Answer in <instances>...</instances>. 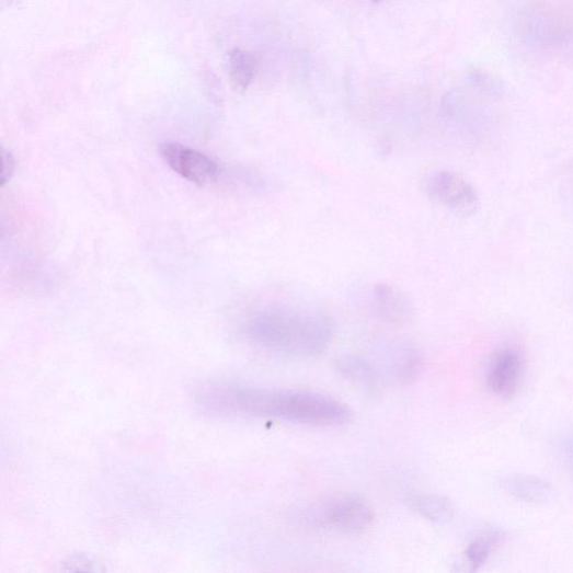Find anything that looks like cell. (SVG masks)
Returning a JSON list of instances; mask_svg holds the SVG:
<instances>
[{
	"mask_svg": "<svg viewBox=\"0 0 573 573\" xmlns=\"http://www.w3.org/2000/svg\"><path fill=\"white\" fill-rule=\"evenodd\" d=\"M213 401L216 412L226 415L273 419L314 427H340L352 421V411L344 403L300 390L219 385Z\"/></svg>",
	"mask_w": 573,
	"mask_h": 573,
	"instance_id": "6da1fadb",
	"label": "cell"
},
{
	"mask_svg": "<svg viewBox=\"0 0 573 573\" xmlns=\"http://www.w3.org/2000/svg\"><path fill=\"white\" fill-rule=\"evenodd\" d=\"M244 334L260 347L309 357L330 346L335 323L321 311L278 303L257 310L245 323Z\"/></svg>",
	"mask_w": 573,
	"mask_h": 573,
	"instance_id": "7a4b0ae2",
	"label": "cell"
},
{
	"mask_svg": "<svg viewBox=\"0 0 573 573\" xmlns=\"http://www.w3.org/2000/svg\"><path fill=\"white\" fill-rule=\"evenodd\" d=\"M299 517L310 528L358 534L370 528L375 513L362 497L342 495L310 505L300 511Z\"/></svg>",
	"mask_w": 573,
	"mask_h": 573,
	"instance_id": "3957f363",
	"label": "cell"
},
{
	"mask_svg": "<svg viewBox=\"0 0 573 573\" xmlns=\"http://www.w3.org/2000/svg\"><path fill=\"white\" fill-rule=\"evenodd\" d=\"M426 188L434 200L450 211L462 216H472L478 211L480 195L477 187L457 173L436 172L428 177Z\"/></svg>",
	"mask_w": 573,
	"mask_h": 573,
	"instance_id": "277c9868",
	"label": "cell"
},
{
	"mask_svg": "<svg viewBox=\"0 0 573 573\" xmlns=\"http://www.w3.org/2000/svg\"><path fill=\"white\" fill-rule=\"evenodd\" d=\"M165 163L180 176L196 185L216 180L219 168L204 153L177 142H165L160 147Z\"/></svg>",
	"mask_w": 573,
	"mask_h": 573,
	"instance_id": "5b68a950",
	"label": "cell"
},
{
	"mask_svg": "<svg viewBox=\"0 0 573 573\" xmlns=\"http://www.w3.org/2000/svg\"><path fill=\"white\" fill-rule=\"evenodd\" d=\"M525 358L517 349L506 347L493 354L486 370L489 390L502 398H512L525 377Z\"/></svg>",
	"mask_w": 573,
	"mask_h": 573,
	"instance_id": "8992f818",
	"label": "cell"
},
{
	"mask_svg": "<svg viewBox=\"0 0 573 573\" xmlns=\"http://www.w3.org/2000/svg\"><path fill=\"white\" fill-rule=\"evenodd\" d=\"M381 357L386 379H391L397 385L410 383L420 376L423 368L421 354L408 345H390Z\"/></svg>",
	"mask_w": 573,
	"mask_h": 573,
	"instance_id": "52a82bcc",
	"label": "cell"
},
{
	"mask_svg": "<svg viewBox=\"0 0 573 573\" xmlns=\"http://www.w3.org/2000/svg\"><path fill=\"white\" fill-rule=\"evenodd\" d=\"M373 308L380 319L391 324L408 322L413 311L405 294L388 284L374 287Z\"/></svg>",
	"mask_w": 573,
	"mask_h": 573,
	"instance_id": "ba28073f",
	"label": "cell"
},
{
	"mask_svg": "<svg viewBox=\"0 0 573 573\" xmlns=\"http://www.w3.org/2000/svg\"><path fill=\"white\" fill-rule=\"evenodd\" d=\"M340 374L355 386L370 392L379 391L385 386V377L377 363L367 357L345 355L337 359Z\"/></svg>",
	"mask_w": 573,
	"mask_h": 573,
	"instance_id": "9c48e42d",
	"label": "cell"
},
{
	"mask_svg": "<svg viewBox=\"0 0 573 573\" xmlns=\"http://www.w3.org/2000/svg\"><path fill=\"white\" fill-rule=\"evenodd\" d=\"M503 490L517 501L540 504L553 496L552 486L545 480L526 474H512L502 481Z\"/></svg>",
	"mask_w": 573,
	"mask_h": 573,
	"instance_id": "30bf717a",
	"label": "cell"
},
{
	"mask_svg": "<svg viewBox=\"0 0 573 573\" xmlns=\"http://www.w3.org/2000/svg\"><path fill=\"white\" fill-rule=\"evenodd\" d=\"M256 67V59L251 51L242 48L231 49L227 70L232 89L240 93L245 92L255 77Z\"/></svg>",
	"mask_w": 573,
	"mask_h": 573,
	"instance_id": "8fae6325",
	"label": "cell"
},
{
	"mask_svg": "<svg viewBox=\"0 0 573 573\" xmlns=\"http://www.w3.org/2000/svg\"><path fill=\"white\" fill-rule=\"evenodd\" d=\"M411 503L415 512L435 524H446L452 517V505L443 496L420 495L413 497Z\"/></svg>",
	"mask_w": 573,
	"mask_h": 573,
	"instance_id": "7c38bea8",
	"label": "cell"
},
{
	"mask_svg": "<svg viewBox=\"0 0 573 573\" xmlns=\"http://www.w3.org/2000/svg\"><path fill=\"white\" fill-rule=\"evenodd\" d=\"M502 540L503 535L500 531H490L479 536L465 551L468 565L474 571L481 569Z\"/></svg>",
	"mask_w": 573,
	"mask_h": 573,
	"instance_id": "4fadbf2b",
	"label": "cell"
},
{
	"mask_svg": "<svg viewBox=\"0 0 573 573\" xmlns=\"http://www.w3.org/2000/svg\"><path fill=\"white\" fill-rule=\"evenodd\" d=\"M3 156V172H2V186H5L14 175L15 172V159L11 151L2 148Z\"/></svg>",
	"mask_w": 573,
	"mask_h": 573,
	"instance_id": "5bb4252c",
	"label": "cell"
},
{
	"mask_svg": "<svg viewBox=\"0 0 573 573\" xmlns=\"http://www.w3.org/2000/svg\"><path fill=\"white\" fill-rule=\"evenodd\" d=\"M375 2H380V0H375Z\"/></svg>",
	"mask_w": 573,
	"mask_h": 573,
	"instance_id": "9a60e30c",
	"label": "cell"
}]
</instances>
